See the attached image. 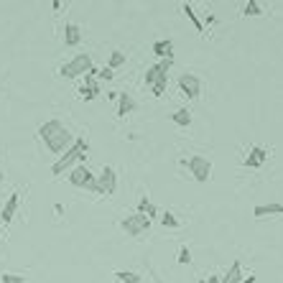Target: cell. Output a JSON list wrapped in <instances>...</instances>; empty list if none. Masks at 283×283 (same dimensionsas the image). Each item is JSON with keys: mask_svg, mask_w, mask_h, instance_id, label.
I'll list each match as a JSON object with an SVG mask.
<instances>
[{"mask_svg": "<svg viewBox=\"0 0 283 283\" xmlns=\"http://www.w3.org/2000/svg\"><path fill=\"white\" fill-rule=\"evenodd\" d=\"M39 138H41L44 146H46L51 153H56V156H62L64 151H69V146L74 143V135L69 133V128H67L62 120H46V123L39 128Z\"/></svg>", "mask_w": 283, "mask_h": 283, "instance_id": "cell-1", "label": "cell"}, {"mask_svg": "<svg viewBox=\"0 0 283 283\" xmlns=\"http://www.w3.org/2000/svg\"><path fill=\"white\" fill-rule=\"evenodd\" d=\"M87 148H90V146H87L84 138H74V143L69 146V151H64V153L59 156V161L51 166V174H54V176L64 174L74 161H82V163H84V158H87Z\"/></svg>", "mask_w": 283, "mask_h": 283, "instance_id": "cell-2", "label": "cell"}, {"mask_svg": "<svg viewBox=\"0 0 283 283\" xmlns=\"http://www.w3.org/2000/svg\"><path fill=\"white\" fill-rule=\"evenodd\" d=\"M90 69H92V56H90V54H77V56L69 59L67 64H62L59 74H62L64 79H77V77H84Z\"/></svg>", "mask_w": 283, "mask_h": 283, "instance_id": "cell-3", "label": "cell"}, {"mask_svg": "<svg viewBox=\"0 0 283 283\" xmlns=\"http://www.w3.org/2000/svg\"><path fill=\"white\" fill-rule=\"evenodd\" d=\"M69 184L77 186V189H87V191H95V194H97V176H95L84 163H79V166H74V168L69 171Z\"/></svg>", "mask_w": 283, "mask_h": 283, "instance_id": "cell-4", "label": "cell"}, {"mask_svg": "<svg viewBox=\"0 0 283 283\" xmlns=\"http://www.w3.org/2000/svg\"><path fill=\"white\" fill-rule=\"evenodd\" d=\"M186 168H189V174H191L199 184H207V181L212 179V161H209L207 156H191V158L186 161Z\"/></svg>", "mask_w": 283, "mask_h": 283, "instance_id": "cell-5", "label": "cell"}, {"mask_svg": "<svg viewBox=\"0 0 283 283\" xmlns=\"http://www.w3.org/2000/svg\"><path fill=\"white\" fill-rule=\"evenodd\" d=\"M118 191V174L112 166H105L97 176V194H105V196H112Z\"/></svg>", "mask_w": 283, "mask_h": 283, "instance_id": "cell-6", "label": "cell"}, {"mask_svg": "<svg viewBox=\"0 0 283 283\" xmlns=\"http://www.w3.org/2000/svg\"><path fill=\"white\" fill-rule=\"evenodd\" d=\"M120 227H123V230H125L128 235H133V237H135V235H143V232H146V230L151 227V219H148L146 214H140V212H135V214H130V217H125Z\"/></svg>", "mask_w": 283, "mask_h": 283, "instance_id": "cell-7", "label": "cell"}, {"mask_svg": "<svg viewBox=\"0 0 283 283\" xmlns=\"http://www.w3.org/2000/svg\"><path fill=\"white\" fill-rule=\"evenodd\" d=\"M179 90L186 95V100H196L202 95V79L196 74H181L179 77Z\"/></svg>", "mask_w": 283, "mask_h": 283, "instance_id": "cell-8", "label": "cell"}, {"mask_svg": "<svg viewBox=\"0 0 283 283\" xmlns=\"http://www.w3.org/2000/svg\"><path fill=\"white\" fill-rule=\"evenodd\" d=\"M265 161H268V151H265L263 146H252L250 153H247V158L242 161V166H247V168H260Z\"/></svg>", "mask_w": 283, "mask_h": 283, "instance_id": "cell-9", "label": "cell"}, {"mask_svg": "<svg viewBox=\"0 0 283 283\" xmlns=\"http://www.w3.org/2000/svg\"><path fill=\"white\" fill-rule=\"evenodd\" d=\"M18 196L21 194H11L8 202L3 204V209H0V219H3V224H8L13 217H16V209H18Z\"/></svg>", "mask_w": 283, "mask_h": 283, "instance_id": "cell-10", "label": "cell"}, {"mask_svg": "<svg viewBox=\"0 0 283 283\" xmlns=\"http://www.w3.org/2000/svg\"><path fill=\"white\" fill-rule=\"evenodd\" d=\"M219 283H242V265H240V260H235L227 268V273L219 275Z\"/></svg>", "mask_w": 283, "mask_h": 283, "instance_id": "cell-11", "label": "cell"}, {"mask_svg": "<svg viewBox=\"0 0 283 283\" xmlns=\"http://www.w3.org/2000/svg\"><path fill=\"white\" fill-rule=\"evenodd\" d=\"M82 41V29L77 23H67L64 26V44L67 46H77Z\"/></svg>", "mask_w": 283, "mask_h": 283, "instance_id": "cell-12", "label": "cell"}, {"mask_svg": "<svg viewBox=\"0 0 283 283\" xmlns=\"http://www.w3.org/2000/svg\"><path fill=\"white\" fill-rule=\"evenodd\" d=\"M133 110H135V100H133L128 92H120V95H118V115L125 118V115H130Z\"/></svg>", "mask_w": 283, "mask_h": 283, "instance_id": "cell-13", "label": "cell"}, {"mask_svg": "<svg viewBox=\"0 0 283 283\" xmlns=\"http://www.w3.org/2000/svg\"><path fill=\"white\" fill-rule=\"evenodd\" d=\"M270 214H283V204H258L252 209V217H258V219L270 217Z\"/></svg>", "mask_w": 283, "mask_h": 283, "instance_id": "cell-14", "label": "cell"}, {"mask_svg": "<svg viewBox=\"0 0 283 283\" xmlns=\"http://www.w3.org/2000/svg\"><path fill=\"white\" fill-rule=\"evenodd\" d=\"M153 54H156L158 59H171V54H174V41H171V39L156 41V44H153Z\"/></svg>", "mask_w": 283, "mask_h": 283, "instance_id": "cell-15", "label": "cell"}, {"mask_svg": "<svg viewBox=\"0 0 283 283\" xmlns=\"http://www.w3.org/2000/svg\"><path fill=\"white\" fill-rule=\"evenodd\" d=\"M171 120H174L176 125H181V128H189V125H191V112H189L186 107H179V110L171 115Z\"/></svg>", "mask_w": 283, "mask_h": 283, "instance_id": "cell-16", "label": "cell"}, {"mask_svg": "<svg viewBox=\"0 0 283 283\" xmlns=\"http://www.w3.org/2000/svg\"><path fill=\"white\" fill-rule=\"evenodd\" d=\"M181 11H184V13H186V18H189V21L194 23V29H196V34H204V23H202V21L196 18V13H194V8H191V3H184V6H181Z\"/></svg>", "mask_w": 283, "mask_h": 283, "instance_id": "cell-17", "label": "cell"}, {"mask_svg": "<svg viewBox=\"0 0 283 283\" xmlns=\"http://www.w3.org/2000/svg\"><path fill=\"white\" fill-rule=\"evenodd\" d=\"M138 212H140V214H146L148 219L158 217V209H156V204H151V202H148V196H143V199L138 202Z\"/></svg>", "mask_w": 283, "mask_h": 283, "instance_id": "cell-18", "label": "cell"}, {"mask_svg": "<svg viewBox=\"0 0 283 283\" xmlns=\"http://www.w3.org/2000/svg\"><path fill=\"white\" fill-rule=\"evenodd\" d=\"M166 87H168V74H158V79L151 84V92H153L156 97H161V95L166 92Z\"/></svg>", "mask_w": 283, "mask_h": 283, "instance_id": "cell-19", "label": "cell"}, {"mask_svg": "<svg viewBox=\"0 0 283 283\" xmlns=\"http://www.w3.org/2000/svg\"><path fill=\"white\" fill-rule=\"evenodd\" d=\"M245 16H263L265 11H263V6L258 3V0H247V3H245Z\"/></svg>", "mask_w": 283, "mask_h": 283, "instance_id": "cell-20", "label": "cell"}, {"mask_svg": "<svg viewBox=\"0 0 283 283\" xmlns=\"http://www.w3.org/2000/svg\"><path fill=\"white\" fill-rule=\"evenodd\" d=\"M158 74H166V72H161V67H158V64L148 67V69H146V87H151V84L158 79Z\"/></svg>", "mask_w": 283, "mask_h": 283, "instance_id": "cell-21", "label": "cell"}, {"mask_svg": "<svg viewBox=\"0 0 283 283\" xmlns=\"http://www.w3.org/2000/svg\"><path fill=\"white\" fill-rule=\"evenodd\" d=\"M100 92H102V90H100V84H97V82H95V84H90V87H82V90H79L82 100H95Z\"/></svg>", "mask_w": 283, "mask_h": 283, "instance_id": "cell-22", "label": "cell"}, {"mask_svg": "<svg viewBox=\"0 0 283 283\" xmlns=\"http://www.w3.org/2000/svg\"><path fill=\"white\" fill-rule=\"evenodd\" d=\"M115 278H120L123 283H140V275H138V273H133V270H118V273H115Z\"/></svg>", "mask_w": 283, "mask_h": 283, "instance_id": "cell-23", "label": "cell"}, {"mask_svg": "<svg viewBox=\"0 0 283 283\" xmlns=\"http://www.w3.org/2000/svg\"><path fill=\"white\" fill-rule=\"evenodd\" d=\"M125 59H128V56H125L123 51H112V54H110V69L123 67V64H125Z\"/></svg>", "mask_w": 283, "mask_h": 283, "instance_id": "cell-24", "label": "cell"}, {"mask_svg": "<svg viewBox=\"0 0 283 283\" xmlns=\"http://www.w3.org/2000/svg\"><path fill=\"white\" fill-rule=\"evenodd\" d=\"M176 263L179 265H189L191 263V250L184 245V247H179V255H176Z\"/></svg>", "mask_w": 283, "mask_h": 283, "instance_id": "cell-25", "label": "cell"}, {"mask_svg": "<svg viewBox=\"0 0 283 283\" xmlns=\"http://www.w3.org/2000/svg\"><path fill=\"white\" fill-rule=\"evenodd\" d=\"M161 224H163V227H179V219H176L174 212H163V214H161Z\"/></svg>", "mask_w": 283, "mask_h": 283, "instance_id": "cell-26", "label": "cell"}, {"mask_svg": "<svg viewBox=\"0 0 283 283\" xmlns=\"http://www.w3.org/2000/svg\"><path fill=\"white\" fill-rule=\"evenodd\" d=\"M0 280H3V283H23L26 278L21 273H3V275H0Z\"/></svg>", "mask_w": 283, "mask_h": 283, "instance_id": "cell-27", "label": "cell"}, {"mask_svg": "<svg viewBox=\"0 0 283 283\" xmlns=\"http://www.w3.org/2000/svg\"><path fill=\"white\" fill-rule=\"evenodd\" d=\"M112 77H115V74H112V69H110V67H107V69H100V72H97V79H102V82H110Z\"/></svg>", "mask_w": 283, "mask_h": 283, "instance_id": "cell-28", "label": "cell"}, {"mask_svg": "<svg viewBox=\"0 0 283 283\" xmlns=\"http://www.w3.org/2000/svg\"><path fill=\"white\" fill-rule=\"evenodd\" d=\"M202 283H219V275H209L207 280H202Z\"/></svg>", "mask_w": 283, "mask_h": 283, "instance_id": "cell-29", "label": "cell"}, {"mask_svg": "<svg viewBox=\"0 0 283 283\" xmlns=\"http://www.w3.org/2000/svg\"><path fill=\"white\" fill-rule=\"evenodd\" d=\"M242 283H255V275H242Z\"/></svg>", "mask_w": 283, "mask_h": 283, "instance_id": "cell-30", "label": "cell"}, {"mask_svg": "<svg viewBox=\"0 0 283 283\" xmlns=\"http://www.w3.org/2000/svg\"><path fill=\"white\" fill-rule=\"evenodd\" d=\"M3 181H6V176H3V171H0V186H3Z\"/></svg>", "mask_w": 283, "mask_h": 283, "instance_id": "cell-31", "label": "cell"}]
</instances>
